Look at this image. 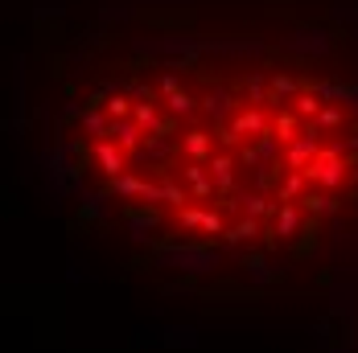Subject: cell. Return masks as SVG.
Instances as JSON below:
<instances>
[{
	"mask_svg": "<svg viewBox=\"0 0 358 353\" xmlns=\"http://www.w3.org/2000/svg\"><path fill=\"white\" fill-rule=\"evenodd\" d=\"M296 230H305V210H301V202H280L276 213H272V226H264V243L276 247V243L292 239Z\"/></svg>",
	"mask_w": 358,
	"mask_h": 353,
	"instance_id": "6da1fadb",
	"label": "cell"
},
{
	"mask_svg": "<svg viewBox=\"0 0 358 353\" xmlns=\"http://www.w3.org/2000/svg\"><path fill=\"white\" fill-rule=\"evenodd\" d=\"M202 234H227V218L218 210H206V218H202Z\"/></svg>",
	"mask_w": 358,
	"mask_h": 353,
	"instance_id": "277c9868",
	"label": "cell"
},
{
	"mask_svg": "<svg viewBox=\"0 0 358 353\" xmlns=\"http://www.w3.org/2000/svg\"><path fill=\"white\" fill-rule=\"evenodd\" d=\"M91 156H95V165H99V173L103 176H124L132 169V156L120 148V144L111 140V136H99V140H91Z\"/></svg>",
	"mask_w": 358,
	"mask_h": 353,
	"instance_id": "7a4b0ae2",
	"label": "cell"
},
{
	"mask_svg": "<svg viewBox=\"0 0 358 353\" xmlns=\"http://www.w3.org/2000/svg\"><path fill=\"white\" fill-rule=\"evenodd\" d=\"M259 234H264V222H259V218H251V213H243L239 222H231V226H227V234H222V239H227V243H255Z\"/></svg>",
	"mask_w": 358,
	"mask_h": 353,
	"instance_id": "3957f363",
	"label": "cell"
}]
</instances>
